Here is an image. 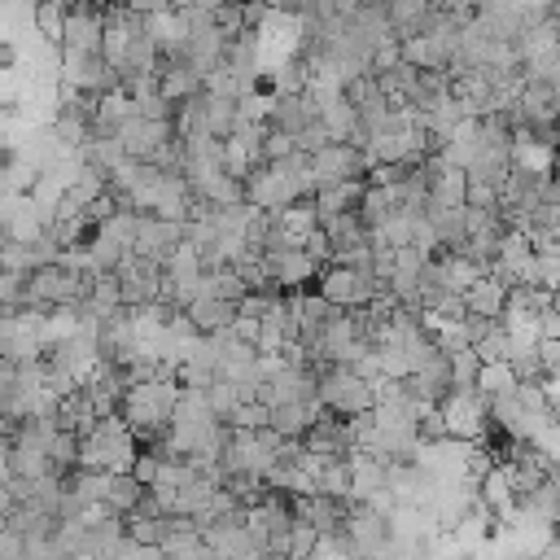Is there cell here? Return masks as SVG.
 <instances>
[{
	"label": "cell",
	"mask_w": 560,
	"mask_h": 560,
	"mask_svg": "<svg viewBox=\"0 0 560 560\" xmlns=\"http://www.w3.org/2000/svg\"><path fill=\"white\" fill-rule=\"evenodd\" d=\"M140 455L136 433L122 424V416H105L92 424V433L79 438V464L83 468H101V472H131Z\"/></svg>",
	"instance_id": "1"
},
{
	"label": "cell",
	"mask_w": 560,
	"mask_h": 560,
	"mask_svg": "<svg viewBox=\"0 0 560 560\" xmlns=\"http://www.w3.org/2000/svg\"><path fill=\"white\" fill-rule=\"evenodd\" d=\"M315 293L328 298L337 311H354V306H372L376 298L389 293V284L372 271H359V267H346V262H328L315 280Z\"/></svg>",
	"instance_id": "2"
},
{
	"label": "cell",
	"mask_w": 560,
	"mask_h": 560,
	"mask_svg": "<svg viewBox=\"0 0 560 560\" xmlns=\"http://www.w3.org/2000/svg\"><path fill=\"white\" fill-rule=\"evenodd\" d=\"M319 402L324 411L332 416H363L376 407V394H372V381H363L354 368L346 363H324L319 368Z\"/></svg>",
	"instance_id": "3"
},
{
	"label": "cell",
	"mask_w": 560,
	"mask_h": 560,
	"mask_svg": "<svg viewBox=\"0 0 560 560\" xmlns=\"http://www.w3.org/2000/svg\"><path fill=\"white\" fill-rule=\"evenodd\" d=\"M438 411H442L446 433H451L455 442H490V433H494V424H490V398H486L477 385L451 389Z\"/></svg>",
	"instance_id": "4"
},
{
	"label": "cell",
	"mask_w": 560,
	"mask_h": 560,
	"mask_svg": "<svg viewBox=\"0 0 560 560\" xmlns=\"http://www.w3.org/2000/svg\"><path fill=\"white\" fill-rule=\"evenodd\" d=\"M368 171H372V158L359 144L332 140V144L311 153V184H315V192L332 188V184H368Z\"/></svg>",
	"instance_id": "5"
},
{
	"label": "cell",
	"mask_w": 560,
	"mask_h": 560,
	"mask_svg": "<svg viewBox=\"0 0 560 560\" xmlns=\"http://www.w3.org/2000/svg\"><path fill=\"white\" fill-rule=\"evenodd\" d=\"M267 271H271V284L280 293H311V284L319 280V262L302 249V245H289V249H267Z\"/></svg>",
	"instance_id": "6"
},
{
	"label": "cell",
	"mask_w": 560,
	"mask_h": 560,
	"mask_svg": "<svg viewBox=\"0 0 560 560\" xmlns=\"http://www.w3.org/2000/svg\"><path fill=\"white\" fill-rule=\"evenodd\" d=\"M179 245H184V223H171V219H158V214H140L136 245H131L136 258H149V262L166 267Z\"/></svg>",
	"instance_id": "7"
},
{
	"label": "cell",
	"mask_w": 560,
	"mask_h": 560,
	"mask_svg": "<svg viewBox=\"0 0 560 560\" xmlns=\"http://www.w3.org/2000/svg\"><path fill=\"white\" fill-rule=\"evenodd\" d=\"M101 39H105V9L74 4L70 18H66L61 57H88V52H101Z\"/></svg>",
	"instance_id": "8"
},
{
	"label": "cell",
	"mask_w": 560,
	"mask_h": 560,
	"mask_svg": "<svg viewBox=\"0 0 560 560\" xmlns=\"http://www.w3.org/2000/svg\"><path fill=\"white\" fill-rule=\"evenodd\" d=\"M311 122H319V105L311 96H271L262 109V127L280 131V136H302Z\"/></svg>",
	"instance_id": "9"
},
{
	"label": "cell",
	"mask_w": 560,
	"mask_h": 560,
	"mask_svg": "<svg viewBox=\"0 0 560 560\" xmlns=\"http://www.w3.org/2000/svg\"><path fill=\"white\" fill-rule=\"evenodd\" d=\"M346 534H350V542H354L363 556H372V560L394 542L389 516H381V512L368 508V503H354V508H350V516H346Z\"/></svg>",
	"instance_id": "10"
},
{
	"label": "cell",
	"mask_w": 560,
	"mask_h": 560,
	"mask_svg": "<svg viewBox=\"0 0 560 560\" xmlns=\"http://www.w3.org/2000/svg\"><path fill=\"white\" fill-rule=\"evenodd\" d=\"M184 315L192 319V328H197L201 337H210V332H223V328H232V324L241 319L236 302H228V298H210V293H197V298L184 306Z\"/></svg>",
	"instance_id": "11"
},
{
	"label": "cell",
	"mask_w": 560,
	"mask_h": 560,
	"mask_svg": "<svg viewBox=\"0 0 560 560\" xmlns=\"http://www.w3.org/2000/svg\"><path fill=\"white\" fill-rule=\"evenodd\" d=\"M508 311V284L494 280L490 271L477 276L468 289H464V315H486V319H503Z\"/></svg>",
	"instance_id": "12"
},
{
	"label": "cell",
	"mask_w": 560,
	"mask_h": 560,
	"mask_svg": "<svg viewBox=\"0 0 560 560\" xmlns=\"http://www.w3.org/2000/svg\"><path fill=\"white\" fill-rule=\"evenodd\" d=\"M433 9H438V0H389V4H385V18H389L394 39H411V35H420Z\"/></svg>",
	"instance_id": "13"
},
{
	"label": "cell",
	"mask_w": 560,
	"mask_h": 560,
	"mask_svg": "<svg viewBox=\"0 0 560 560\" xmlns=\"http://www.w3.org/2000/svg\"><path fill=\"white\" fill-rule=\"evenodd\" d=\"M144 490H149V486H140L131 472H109V477H105V512L131 516L136 503L144 499Z\"/></svg>",
	"instance_id": "14"
},
{
	"label": "cell",
	"mask_w": 560,
	"mask_h": 560,
	"mask_svg": "<svg viewBox=\"0 0 560 560\" xmlns=\"http://www.w3.org/2000/svg\"><path fill=\"white\" fill-rule=\"evenodd\" d=\"M363 188H368V184H332V188H319V192H315V214H319V219H332V214L359 210Z\"/></svg>",
	"instance_id": "15"
},
{
	"label": "cell",
	"mask_w": 560,
	"mask_h": 560,
	"mask_svg": "<svg viewBox=\"0 0 560 560\" xmlns=\"http://www.w3.org/2000/svg\"><path fill=\"white\" fill-rule=\"evenodd\" d=\"M271 74H276V92H280V96H306V88H311V66H306L302 57H289V61L276 66Z\"/></svg>",
	"instance_id": "16"
},
{
	"label": "cell",
	"mask_w": 560,
	"mask_h": 560,
	"mask_svg": "<svg viewBox=\"0 0 560 560\" xmlns=\"http://www.w3.org/2000/svg\"><path fill=\"white\" fill-rule=\"evenodd\" d=\"M534 245L542 241H556L560 236V201H542L534 214H529V232H525Z\"/></svg>",
	"instance_id": "17"
},
{
	"label": "cell",
	"mask_w": 560,
	"mask_h": 560,
	"mask_svg": "<svg viewBox=\"0 0 560 560\" xmlns=\"http://www.w3.org/2000/svg\"><path fill=\"white\" fill-rule=\"evenodd\" d=\"M477 389H481L486 398H503V394H512V389H516V376H512V368H508V363H486V368H481Z\"/></svg>",
	"instance_id": "18"
},
{
	"label": "cell",
	"mask_w": 560,
	"mask_h": 560,
	"mask_svg": "<svg viewBox=\"0 0 560 560\" xmlns=\"http://www.w3.org/2000/svg\"><path fill=\"white\" fill-rule=\"evenodd\" d=\"M166 560H219V551L201 538V534H192V538H179V542H171L166 551H162Z\"/></svg>",
	"instance_id": "19"
},
{
	"label": "cell",
	"mask_w": 560,
	"mask_h": 560,
	"mask_svg": "<svg viewBox=\"0 0 560 560\" xmlns=\"http://www.w3.org/2000/svg\"><path fill=\"white\" fill-rule=\"evenodd\" d=\"M481 359H477V350H459L455 359H451V376H455V389H468V385H477L481 381Z\"/></svg>",
	"instance_id": "20"
},
{
	"label": "cell",
	"mask_w": 560,
	"mask_h": 560,
	"mask_svg": "<svg viewBox=\"0 0 560 560\" xmlns=\"http://www.w3.org/2000/svg\"><path fill=\"white\" fill-rule=\"evenodd\" d=\"M472 350H477V359H481V363H508V350H512V337H508V328L499 324V328H494V332H490L486 341H477Z\"/></svg>",
	"instance_id": "21"
},
{
	"label": "cell",
	"mask_w": 560,
	"mask_h": 560,
	"mask_svg": "<svg viewBox=\"0 0 560 560\" xmlns=\"http://www.w3.org/2000/svg\"><path fill=\"white\" fill-rule=\"evenodd\" d=\"M416 438H420V446H433V442H446V438H451V433H446V420H442L438 407L420 411V420H416Z\"/></svg>",
	"instance_id": "22"
},
{
	"label": "cell",
	"mask_w": 560,
	"mask_h": 560,
	"mask_svg": "<svg viewBox=\"0 0 560 560\" xmlns=\"http://www.w3.org/2000/svg\"><path fill=\"white\" fill-rule=\"evenodd\" d=\"M158 472H162V455L140 451V455H136V464H131V477H136L140 486H153V481H158Z\"/></svg>",
	"instance_id": "23"
},
{
	"label": "cell",
	"mask_w": 560,
	"mask_h": 560,
	"mask_svg": "<svg viewBox=\"0 0 560 560\" xmlns=\"http://www.w3.org/2000/svg\"><path fill=\"white\" fill-rule=\"evenodd\" d=\"M534 328H538V341H560V311H556V306L538 311Z\"/></svg>",
	"instance_id": "24"
},
{
	"label": "cell",
	"mask_w": 560,
	"mask_h": 560,
	"mask_svg": "<svg viewBox=\"0 0 560 560\" xmlns=\"http://www.w3.org/2000/svg\"><path fill=\"white\" fill-rule=\"evenodd\" d=\"M267 4H271V13H280V18H293V22H298L302 13H311V4H315V0H267Z\"/></svg>",
	"instance_id": "25"
},
{
	"label": "cell",
	"mask_w": 560,
	"mask_h": 560,
	"mask_svg": "<svg viewBox=\"0 0 560 560\" xmlns=\"http://www.w3.org/2000/svg\"><path fill=\"white\" fill-rule=\"evenodd\" d=\"M22 52H18V39L13 35H0V70H18Z\"/></svg>",
	"instance_id": "26"
},
{
	"label": "cell",
	"mask_w": 560,
	"mask_h": 560,
	"mask_svg": "<svg viewBox=\"0 0 560 560\" xmlns=\"http://www.w3.org/2000/svg\"><path fill=\"white\" fill-rule=\"evenodd\" d=\"M359 4H363V9H385L389 0H359Z\"/></svg>",
	"instance_id": "27"
},
{
	"label": "cell",
	"mask_w": 560,
	"mask_h": 560,
	"mask_svg": "<svg viewBox=\"0 0 560 560\" xmlns=\"http://www.w3.org/2000/svg\"><path fill=\"white\" fill-rule=\"evenodd\" d=\"M228 4H245V0H228Z\"/></svg>",
	"instance_id": "28"
},
{
	"label": "cell",
	"mask_w": 560,
	"mask_h": 560,
	"mask_svg": "<svg viewBox=\"0 0 560 560\" xmlns=\"http://www.w3.org/2000/svg\"><path fill=\"white\" fill-rule=\"evenodd\" d=\"M556 538H560V525H556Z\"/></svg>",
	"instance_id": "29"
}]
</instances>
